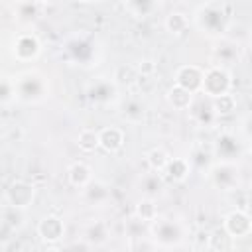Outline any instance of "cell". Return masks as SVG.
Here are the masks:
<instances>
[{"label":"cell","mask_w":252,"mask_h":252,"mask_svg":"<svg viewBox=\"0 0 252 252\" xmlns=\"http://www.w3.org/2000/svg\"><path fill=\"white\" fill-rule=\"evenodd\" d=\"M77 148L83 154H93L100 148V140H98V130L93 128H83L77 136Z\"/></svg>","instance_id":"obj_30"},{"label":"cell","mask_w":252,"mask_h":252,"mask_svg":"<svg viewBox=\"0 0 252 252\" xmlns=\"http://www.w3.org/2000/svg\"><path fill=\"white\" fill-rule=\"evenodd\" d=\"M134 217H136L140 222H144V224H150V222H154V220L159 217L156 199H150V197H142V199L136 203V207H134Z\"/></svg>","instance_id":"obj_26"},{"label":"cell","mask_w":252,"mask_h":252,"mask_svg":"<svg viewBox=\"0 0 252 252\" xmlns=\"http://www.w3.org/2000/svg\"><path fill=\"white\" fill-rule=\"evenodd\" d=\"M163 187H165V179H163V175L158 173V171H154V169L146 171V173L142 175V179H140V189H142L144 197L154 199L156 195H159V193L163 191Z\"/></svg>","instance_id":"obj_24"},{"label":"cell","mask_w":252,"mask_h":252,"mask_svg":"<svg viewBox=\"0 0 252 252\" xmlns=\"http://www.w3.org/2000/svg\"><path fill=\"white\" fill-rule=\"evenodd\" d=\"M159 8H161V4L156 2V0H130V2H124V10L130 16L138 18V20H146V18L154 16Z\"/></svg>","instance_id":"obj_23"},{"label":"cell","mask_w":252,"mask_h":252,"mask_svg":"<svg viewBox=\"0 0 252 252\" xmlns=\"http://www.w3.org/2000/svg\"><path fill=\"white\" fill-rule=\"evenodd\" d=\"M191 26V16L181 12V10H171L165 18H163V28L167 33L171 35H181L189 30Z\"/></svg>","instance_id":"obj_22"},{"label":"cell","mask_w":252,"mask_h":252,"mask_svg":"<svg viewBox=\"0 0 252 252\" xmlns=\"http://www.w3.org/2000/svg\"><path fill=\"white\" fill-rule=\"evenodd\" d=\"M189 163H191V167H193V171L197 169V171H205V175H207V171L211 169V165L217 161L215 159V154H213V148H205L203 144H197L191 152H189Z\"/></svg>","instance_id":"obj_21"},{"label":"cell","mask_w":252,"mask_h":252,"mask_svg":"<svg viewBox=\"0 0 252 252\" xmlns=\"http://www.w3.org/2000/svg\"><path fill=\"white\" fill-rule=\"evenodd\" d=\"M250 47H252V32H250Z\"/></svg>","instance_id":"obj_39"},{"label":"cell","mask_w":252,"mask_h":252,"mask_svg":"<svg viewBox=\"0 0 252 252\" xmlns=\"http://www.w3.org/2000/svg\"><path fill=\"white\" fill-rule=\"evenodd\" d=\"M191 22L205 37L222 39V35L228 32L232 24V6L220 0L203 2L195 8Z\"/></svg>","instance_id":"obj_1"},{"label":"cell","mask_w":252,"mask_h":252,"mask_svg":"<svg viewBox=\"0 0 252 252\" xmlns=\"http://www.w3.org/2000/svg\"><path fill=\"white\" fill-rule=\"evenodd\" d=\"M110 238V226L102 219H93L81 228V240H85L89 246H102Z\"/></svg>","instance_id":"obj_14"},{"label":"cell","mask_w":252,"mask_h":252,"mask_svg":"<svg viewBox=\"0 0 252 252\" xmlns=\"http://www.w3.org/2000/svg\"><path fill=\"white\" fill-rule=\"evenodd\" d=\"M240 57V49L234 41H228V39H220L217 43V47H213L211 51V65H220V67H226L230 63H236Z\"/></svg>","instance_id":"obj_17"},{"label":"cell","mask_w":252,"mask_h":252,"mask_svg":"<svg viewBox=\"0 0 252 252\" xmlns=\"http://www.w3.org/2000/svg\"><path fill=\"white\" fill-rule=\"evenodd\" d=\"M35 230H37V236H39V240L43 244L53 246V244H59L63 240L65 222H63V219L59 215H45V217H41L37 220Z\"/></svg>","instance_id":"obj_13"},{"label":"cell","mask_w":252,"mask_h":252,"mask_svg":"<svg viewBox=\"0 0 252 252\" xmlns=\"http://www.w3.org/2000/svg\"><path fill=\"white\" fill-rule=\"evenodd\" d=\"M18 100V91H16V77L4 75L0 81V104L8 108L12 102Z\"/></svg>","instance_id":"obj_32"},{"label":"cell","mask_w":252,"mask_h":252,"mask_svg":"<svg viewBox=\"0 0 252 252\" xmlns=\"http://www.w3.org/2000/svg\"><path fill=\"white\" fill-rule=\"evenodd\" d=\"M148 234H150V240L156 246L169 250V248H177V246H181L185 242L187 226L177 217L159 215L154 222L148 224Z\"/></svg>","instance_id":"obj_2"},{"label":"cell","mask_w":252,"mask_h":252,"mask_svg":"<svg viewBox=\"0 0 252 252\" xmlns=\"http://www.w3.org/2000/svg\"><path fill=\"white\" fill-rule=\"evenodd\" d=\"M234 240L236 238H244L250 236L252 232V215L244 209H232L222 217V224H220Z\"/></svg>","instance_id":"obj_12"},{"label":"cell","mask_w":252,"mask_h":252,"mask_svg":"<svg viewBox=\"0 0 252 252\" xmlns=\"http://www.w3.org/2000/svg\"><path fill=\"white\" fill-rule=\"evenodd\" d=\"M49 252H65V248H53V250H49Z\"/></svg>","instance_id":"obj_38"},{"label":"cell","mask_w":252,"mask_h":252,"mask_svg":"<svg viewBox=\"0 0 252 252\" xmlns=\"http://www.w3.org/2000/svg\"><path fill=\"white\" fill-rule=\"evenodd\" d=\"M232 240H234V238H232L222 226H217V228H213V230L209 232L207 246H209V250H213V252H224V250L230 248Z\"/></svg>","instance_id":"obj_29"},{"label":"cell","mask_w":252,"mask_h":252,"mask_svg":"<svg viewBox=\"0 0 252 252\" xmlns=\"http://www.w3.org/2000/svg\"><path fill=\"white\" fill-rule=\"evenodd\" d=\"M203 77H205V69L201 65L195 63H183L175 69L173 73V85L197 94L203 89Z\"/></svg>","instance_id":"obj_11"},{"label":"cell","mask_w":252,"mask_h":252,"mask_svg":"<svg viewBox=\"0 0 252 252\" xmlns=\"http://www.w3.org/2000/svg\"><path fill=\"white\" fill-rule=\"evenodd\" d=\"M240 134L246 140H252V112H248L242 120H240Z\"/></svg>","instance_id":"obj_36"},{"label":"cell","mask_w":252,"mask_h":252,"mask_svg":"<svg viewBox=\"0 0 252 252\" xmlns=\"http://www.w3.org/2000/svg\"><path fill=\"white\" fill-rule=\"evenodd\" d=\"M211 148H213L215 159H220V161H236L246 152L244 142L234 132H222V134H219L215 138V142H213Z\"/></svg>","instance_id":"obj_9"},{"label":"cell","mask_w":252,"mask_h":252,"mask_svg":"<svg viewBox=\"0 0 252 252\" xmlns=\"http://www.w3.org/2000/svg\"><path fill=\"white\" fill-rule=\"evenodd\" d=\"M207 177H209V181L215 189L232 193V191L238 189V183H240V167H238L236 161L217 159L211 165V169L207 171Z\"/></svg>","instance_id":"obj_5"},{"label":"cell","mask_w":252,"mask_h":252,"mask_svg":"<svg viewBox=\"0 0 252 252\" xmlns=\"http://www.w3.org/2000/svg\"><path fill=\"white\" fill-rule=\"evenodd\" d=\"M10 51H12V57L16 61H20V63L35 61L39 57V53H41V39H39V35L35 32L24 30V32L14 35Z\"/></svg>","instance_id":"obj_8"},{"label":"cell","mask_w":252,"mask_h":252,"mask_svg":"<svg viewBox=\"0 0 252 252\" xmlns=\"http://www.w3.org/2000/svg\"><path fill=\"white\" fill-rule=\"evenodd\" d=\"M87 98L96 106H108L118 100V85L114 79L98 77L87 85Z\"/></svg>","instance_id":"obj_10"},{"label":"cell","mask_w":252,"mask_h":252,"mask_svg":"<svg viewBox=\"0 0 252 252\" xmlns=\"http://www.w3.org/2000/svg\"><path fill=\"white\" fill-rule=\"evenodd\" d=\"M211 104H213V110H215L217 116H228V114H232L236 110V96L230 93V94L213 98Z\"/></svg>","instance_id":"obj_34"},{"label":"cell","mask_w":252,"mask_h":252,"mask_svg":"<svg viewBox=\"0 0 252 252\" xmlns=\"http://www.w3.org/2000/svg\"><path fill=\"white\" fill-rule=\"evenodd\" d=\"M100 150L106 154H118L126 144V134L118 126H104L98 130Z\"/></svg>","instance_id":"obj_16"},{"label":"cell","mask_w":252,"mask_h":252,"mask_svg":"<svg viewBox=\"0 0 252 252\" xmlns=\"http://www.w3.org/2000/svg\"><path fill=\"white\" fill-rule=\"evenodd\" d=\"M94 179L93 175V167L87 163V161H73L69 167H67V181L71 187H77V189H85L91 181Z\"/></svg>","instance_id":"obj_19"},{"label":"cell","mask_w":252,"mask_h":252,"mask_svg":"<svg viewBox=\"0 0 252 252\" xmlns=\"http://www.w3.org/2000/svg\"><path fill=\"white\" fill-rule=\"evenodd\" d=\"M94 37L89 33H75L63 43V55L75 65H89L94 59Z\"/></svg>","instance_id":"obj_6"},{"label":"cell","mask_w":252,"mask_h":252,"mask_svg":"<svg viewBox=\"0 0 252 252\" xmlns=\"http://www.w3.org/2000/svg\"><path fill=\"white\" fill-rule=\"evenodd\" d=\"M250 191H252V177H250Z\"/></svg>","instance_id":"obj_40"},{"label":"cell","mask_w":252,"mask_h":252,"mask_svg":"<svg viewBox=\"0 0 252 252\" xmlns=\"http://www.w3.org/2000/svg\"><path fill=\"white\" fill-rule=\"evenodd\" d=\"M35 185L28 179H12L8 183V187L4 189V205L8 207H14V209H22V211H28L33 201H35Z\"/></svg>","instance_id":"obj_7"},{"label":"cell","mask_w":252,"mask_h":252,"mask_svg":"<svg viewBox=\"0 0 252 252\" xmlns=\"http://www.w3.org/2000/svg\"><path fill=\"white\" fill-rule=\"evenodd\" d=\"M191 116H193V120L199 124V126H213L215 124V120L219 118L217 114H215V110H213V104H211V100H209V104H205V102H193V106H191Z\"/></svg>","instance_id":"obj_28"},{"label":"cell","mask_w":252,"mask_h":252,"mask_svg":"<svg viewBox=\"0 0 252 252\" xmlns=\"http://www.w3.org/2000/svg\"><path fill=\"white\" fill-rule=\"evenodd\" d=\"M81 195H83V201L89 207H102L110 201L112 191H110V185L106 181L94 177L85 189H81Z\"/></svg>","instance_id":"obj_15"},{"label":"cell","mask_w":252,"mask_h":252,"mask_svg":"<svg viewBox=\"0 0 252 252\" xmlns=\"http://www.w3.org/2000/svg\"><path fill=\"white\" fill-rule=\"evenodd\" d=\"M18 102L22 104H39L49 96V79L41 71H24L16 75Z\"/></svg>","instance_id":"obj_3"},{"label":"cell","mask_w":252,"mask_h":252,"mask_svg":"<svg viewBox=\"0 0 252 252\" xmlns=\"http://www.w3.org/2000/svg\"><path fill=\"white\" fill-rule=\"evenodd\" d=\"M169 159H171V156L167 154V150L165 148H152L148 154H146V163H148V167L150 169H154V171H158V173H161L165 167H167V163H169Z\"/></svg>","instance_id":"obj_31"},{"label":"cell","mask_w":252,"mask_h":252,"mask_svg":"<svg viewBox=\"0 0 252 252\" xmlns=\"http://www.w3.org/2000/svg\"><path fill=\"white\" fill-rule=\"evenodd\" d=\"M120 116L130 124H140L146 116V106L138 98H126L120 106Z\"/></svg>","instance_id":"obj_25"},{"label":"cell","mask_w":252,"mask_h":252,"mask_svg":"<svg viewBox=\"0 0 252 252\" xmlns=\"http://www.w3.org/2000/svg\"><path fill=\"white\" fill-rule=\"evenodd\" d=\"M191 171H193V167L187 158H171L167 167L161 171V175H163L165 183H183L191 175Z\"/></svg>","instance_id":"obj_18"},{"label":"cell","mask_w":252,"mask_h":252,"mask_svg":"<svg viewBox=\"0 0 252 252\" xmlns=\"http://www.w3.org/2000/svg\"><path fill=\"white\" fill-rule=\"evenodd\" d=\"M246 152L252 156V140H248V144H246Z\"/></svg>","instance_id":"obj_37"},{"label":"cell","mask_w":252,"mask_h":252,"mask_svg":"<svg viewBox=\"0 0 252 252\" xmlns=\"http://www.w3.org/2000/svg\"><path fill=\"white\" fill-rule=\"evenodd\" d=\"M250 236H252V232H250Z\"/></svg>","instance_id":"obj_41"},{"label":"cell","mask_w":252,"mask_h":252,"mask_svg":"<svg viewBox=\"0 0 252 252\" xmlns=\"http://www.w3.org/2000/svg\"><path fill=\"white\" fill-rule=\"evenodd\" d=\"M24 220H26V211L14 209V207H8V205L2 207V228L4 230L18 232L24 226Z\"/></svg>","instance_id":"obj_27"},{"label":"cell","mask_w":252,"mask_h":252,"mask_svg":"<svg viewBox=\"0 0 252 252\" xmlns=\"http://www.w3.org/2000/svg\"><path fill=\"white\" fill-rule=\"evenodd\" d=\"M165 100L173 110H191V106L195 102V94L177 85H171L165 91Z\"/></svg>","instance_id":"obj_20"},{"label":"cell","mask_w":252,"mask_h":252,"mask_svg":"<svg viewBox=\"0 0 252 252\" xmlns=\"http://www.w3.org/2000/svg\"><path fill=\"white\" fill-rule=\"evenodd\" d=\"M134 67H136V73H138V77H152V75L156 73V69H158L156 61H152V59H148V57L140 59V61H138Z\"/></svg>","instance_id":"obj_35"},{"label":"cell","mask_w":252,"mask_h":252,"mask_svg":"<svg viewBox=\"0 0 252 252\" xmlns=\"http://www.w3.org/2000/svg\"><path fill=\"white\" fill-rule=\"evenodd\" d=\"M232 85H234V81H232V73L228 71V67L209 65V67L205 69L201 94H205V98L213 100V98L230 94Z\"/></svg>","instance_id":"obj_4"},{"label":"cell","mask_w":252,"mask_h":252,"mask_svg":"<svg viewBox=\"0 0 252 252\" xmlns=\"http://www.w3.org/2000/svg\"><path fill=\"white\" fill-rule=\"evenodd\" d=\"M12 8H14V16H16L18 20L30 22V20H33V18L39 16L43 4H39V2H16Z\"/></svg>","instance_id":"obj_33"}]
</instances>
